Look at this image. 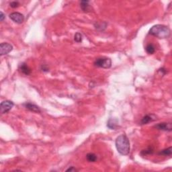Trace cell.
Here are the masks:
<instances>
[{"mask_svg": "<svg viewBox=\"0 0 172 172\" xmlns=\"http://www.w3.org/2000/svg\"><path fill=\"white\" fill-rule=\"evenodd\" d=\"M157 120V116L155 114H147L141 120V124H147L151 122H153Z\"/></svg>", "mask_w": 172, "mask_h": 172, "instance_id": "ba28073f", "label": "cell"}, {"mask_svg": "<svg viewBox=\"0 0 172 172\" xmlns=\"http://www.w3.org/2000/svg\"><path fill=\"white\" fill-rule=\"evenodd\" d=\"M4 18H5V15H4L3 12H1V13H0V20L2 22L4 20Z\"/></svg>", "mask_w": 172, "mask_h": 172, "instance_id": "ffe728a7", "label": "cell"}, {"mask_svg": "<svg viewBox=\"0 0 172 172\" xmlns=\"http://www.w3.org/2000/svg\"><path fill=\"white\" fill-rule=\"evenodd\" d=\"M77 171V170L73 166L69 167V169H67L66 170V171Z\"/></svg>", "mask_w": 172, "mask_h": 172, "instance_id": "d6986e66", "label": "cell"}, {"mask_svg": "<svg viewBox=\"0 0 172 172\" xmlns=\"http://www.w3.org/2000/svg\"><path fill=\"white\" fill-rule=\"evenodd\" d=\"M9 17L12 21L18 24L23 23L24 20V15L21 13H19V12H13V13L10 14Z\"/></svg>", "mask_w": 172, "mask_h": 172, "instance_id": "5b68a950", "label": "cell"}, {"mask_svg": "<svg viewBox=\"0 0 172 172\" xmlns=\"http://www.w3.org/2000/svg\"><path fill=\"white\" fill-rule=\"evenodd\" d=\"M149 34L159 38H167L170 36L171 30L167 26L157 24L149 30Z\"/></svg>", "mask_w": 172, "mask_h": 172, "instance_id": "7a4b0ae2", "label": "cell"}, {"mask_svg": "<svg viewBox=\"0 0 172 172\" xmlns=\"http://www.w3.org/2000/svg\"><path fill=\"white\" fill-rule=\"evenodd\" d=\"M10 5L12 8H16L20 5V3L18 1H12L10 3Z\"/></svg>", "mask_w": 172, "mask_h": 172, "instance_id": "ac0fdd59", "label": "cell"}, {"mask_svg": "<svg viewBox=\"0 0 172 172\" xmlns=\"http://www.w3.org/2000/svg\"><path fill=\"white\" fill-rule=\"evenodd\" d=\"M24 106L26 109H28L30 111L35 112V113H40L41 110H40V108L37 106L35 104H31V103H26L24 104Z\"/></svg>", "mask_w": 172, "mask_h": 172, "instance_id": "9c48e42d", "label": "cell"}, {"mask_svg": "<svg viewBox=\"0 0 172 172\" xmlns=\"http://www.w3.org/2000/svg\"><path fill=\"white\" fill-rule=\"evenodd\" d=\"M153 153V149L152 148H151V147H149V148L146 149V150L143 151L142 152H141V153H142V154H144V155L152 154Z\"/></svg>", "mask_w": 172, "mask_h": 172, "instance_id": "e0dca14e", "label": "cell"}, {"mask_svg": "<svg viewBox=\"0 0 172 172\" xmlns=\"http://www.w3.org/2000/svg\"><path fill=\"white\" fill-rule=\"evenodd\" d=\"M107 126L110 129H115L116 128V126H117V124H116V122H115V120H112V119H110L108 120V123H107Z\"/></svg>", "mask_w": 172, "mask_h": 172, "instance_id": "9a60e30c", "label": "cell"}, {"mask_svg": "<svg viewBox=\"0 0 172 172\" xmlns=\"http://www.w3.org/2000/svg\"><path fill=\"white\" fill-rule=\"evenodd\" d=\"M94 65L100 68L109 69L112 66V61L107 57H100L94 61Z\"/></svg>", "mask_w": 172, "mask_h": 172, "instance_id": "3957f363", "label": "cell"}, {"mask_svg": "<svg viewBox=\"0 0 172 172\" xmlns=\"http://www.w3.org/2000/svg\"><path fill=\"white\" fill-rule=\"evenodd\" d=\"M86 158L89 162H95L97 160V156L93 153H89L86 155Z\"/></svg>", "mask_w": 172, "mask_h": 172, "instance_id": "7c38bea8", "label": "cell"}, {"mask_svg": "<svg viewBox=\"0 0 172 172\" xmlns=\"http://www.w3.org/2000/svg\"><path fill=\"white\" fill-rule=\"evenodd\" d=\"M116 147L118 152L122 155H127L130 153V141L125 134H121L116 139Z\"/></svg>", "mask_w": 172, "mask_h": 172, "instance_id": "6da1fadb", "label": "cell"}, {"mask_svg": "<svg viewBox=\"0 0 172 172\" xmlns=\"http://www.w3.org/2000/svg\"><path fill=\"white\" fill-rule=\"evenodd\" d=\"M172 153V148L171 147H169V148L165 149L161 151L159 153V155H164V156H169L171 155Z\"/></svg>", "mask_w": 172, "mask_h": 172, "instance_id": "4fadbf2b", "label": "cell"}, {"mask_svg": "<svg viewBox=\"0 0 172 172\" xmlns=\"http://www.w3.org/2000/svg\"><path fill=\"white\" fill-rule=\"evenodd\" d=\"M146 51H147V53L149 55L153 54L155 51V48L154 45L152 44H149L146 46Z\"/></svg>", "mask_w": 172, "mask_h": 172, "instance_id": "5bb4252c", "label": "cell"}, {"mask_svg": "<svg viewBox=\"0 0 172 172\" xmlns=\"http://www.w3.org/2000/svg\"><path fill=\"white\" fill-rule=\"evenodd\" d=\"M74 40L76 42H81L82 41V35L79 32H77L74 36Z\"/></svg>", "mask_w": 172, "mask_h": 172, "instance_id": "2e32d148", "label": "cell"}, {"mask_svg": "<svg viewBox=\"0 0 172 172\" xmlns=\"http://www.w3.org/2000/svg\"><path fill=\"white\" fill-rule=\"evenodd\" d=\"M13 50V46L7 42H3L0 44V55H8Z\"/></svg>", "mask_w": 172, "mask_h": 172, "instance_id": "8992f818", "label": "cell"}, {"mask_svg": "<svg viewBox=\"0 0 172 172\" xmlns=\"http://www.w3.org/2000/svg\"><path fill=\"white\" fill-rule=\"evenodd\" d=\"M154 127L159 130L169 131V132L172 130V125L171 122H161V123L157 124Z\"/></svg>", "mask_w": 172, "mask_h": 172, "instance_id": "52a82bcc", "label": "cell"}, {"mask_svg": "<svg viewBox=\"0 0 172 172\" xmlns=\"http://www.w3.org/2000/svg\"><path fill=\"white\" fill-rule=\"evenodd\" d=\"M19 70L23 73V74L26 75H28L31 73V69H30V67L28 66L26 63H22L19 65Z\"/></svg>", "mask_w": 172, "mask_h": 172, "instance_id": "30bf717a", "label": "cell"}, {"mask_svg": "<svg viewBox=\"0 0 172 172\" xmlns=\"http://www.w3.org/2000/svg\"><path fill=\"white\" fill-rule=\"evenodd\" d=\"M81 8L84 12H91V8L89 5V1H81L80 2Z\"/></svg>", "mask_w": 172, "mask_h": 172, "instance_id": "8fae6325", "label": "cell"}, {"mask_svg": "<svg viewBox=\"0 0 172 172\" xmlns=\"http://www.w3.org/2000/svg\"><path fill=\"white\" fill-rule=\"evenodd\" d=\"M14 106V104L13 102L10 101V100H5V101H3L1 103V105H0L1 113L2 114L8 113V112H10V110L12 109Z\"/></svg>", "mask_w": 172, "mask_h": 172, "instance_id": "277c9868", "label": "cell"}]
</instances>
